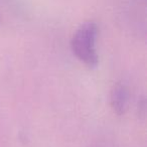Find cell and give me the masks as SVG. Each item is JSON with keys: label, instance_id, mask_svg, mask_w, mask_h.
Here are the masks:
<instances>
[{"label": "cell", "instance_id": "6da1fadb", "mask_svg": "<svg viewBox=\"0 0 147 147\" xmlns=\"http://www.w3.org/2000/svg\"><path fill=\"white\" fill-rule=\"evenodd\" d=\"M98 33L97 23L87 21L77 29L71 41L73 53L89 67H96L99 63V55L96 49Z\"/></svg>", "mask_w": 147, "mask_h": 147}, {"label": "cell", "instance_id": "3957f363", "mask_svg": "<svg viewBox=\"0 0 147 147\" xmlns=\"http://www.w3.org/2000/svg\"><path fill=\"white\" fill-rule=\"evenodd\" d=\"M92 147H107V146H105L104 144H96V145H94V146H92Z\"/></svg>", "mask_w": 147, "mask_h": 147}, {"label": "cell", "instance_id": "7a4b0ae2", "mask_svg": "<svg viewBox=\"0 0 147 147\" xmlns=\"http://www.w3.org/2000/svg\"><path fill=\"white\" fill-rule=\"evenodd\" d=\"M129 100L128 89L123 84H116L111 91V106L117 115L125 114Z\"/></svg>", "mask_w": 147, "mask_h": 147}]
</instances>
